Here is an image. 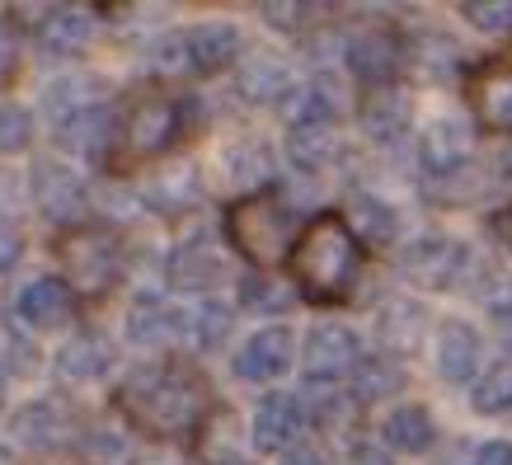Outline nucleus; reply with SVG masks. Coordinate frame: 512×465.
<instances>
[{"instance_id": "49530a36", "label": "nucleus", "mask_w": 512, "mask_h": 465, "mask_svg": "<svg viewBox=\"0 0 512 465\" xmlns=\"http://www.w3.org/2000/svg\"><path fill=\"white\" fill-rule=\"evenodd\" d=\"M484 301H489V315H494V325L512 339V278H498L494 287L484 292Z\"/></svg>"}, {"instance_id": "ea45409f", "label": "nucleus", "mask_w": 512, "mask_h": 465, "mask_svg": "<svg viewBox=\"0 0 512 465\" xmlns=\"http://www.w3.org/2000/svg\"><path fill=\"white\" fill-rule=\"evenodd\" d=\"M461 15L489 38H512V0H466Z\"/></svg>"}, {"instance_id": "dca6fc26", "label": "nucleus", "mask_w": 512, "mask_h": 465, "mask_svg": "<svg viewBox=\"0 0 512 465\" xmlns=\"http://www.w3.org/2000/svg\"><path fill=\"white\" fill-rule=\"evenodd\" d=\"M113 367V339L104 329H76L71 339L62 343V353L52 357V372L62 386H94L104 381Z\"/></svg>"}, {"instance_id": "20e7f679", "label": "nucleus", "mask_w": 512, "mask_h": 465, "mask_svg": "<svg viewBox=\"0 0 512 465\" xmlns=\"http://www.w3.org/2000/svg\"><path fill=\"white\" fill-rule=\"evenodd\" d=\"M400 273L409 282H419V287L451 292V287H461L466 273H475V254H470V245H461L456 235L423 231L400 245Z\"/></svg>"}, {"instance_id": "0eeeda50", "label": "nucleus", "mask_w": 512, "mask_h": 465, "mask_svg": "<svg viewBox=\"0 0 512 465\" xmlns=\"http://www.w3.org/2000/svg\"><path fill=\"white\" fill-rule=\"evenodd\" d=\"M357 362H362V343L339 320L315 325L301 343V372H306V381H320V386H339L343 376H353Z\"/></svg>"}, {"instance_id": "f03ea898", "label": "nucleus", "mask_w": 512, "mask_h": 465, "mask_svg": "<svg viewBox=\"0 0 512 465\" xmlns=\"http://www.w3.org/2000/svg\"><path fill=\"white\" fill-rule=\"evenodd\" d=\"M287 273H292V292L311 306L348 301L357 278H362V245L348 231V221L339 212H320V217L306 221L292 245Z\"/></svg>"}, {"instance_id": "37998d69", "label": "nucleus", "mask_w": 512, "mask_h": 465, "mask_svg": "<svg viewBox=\"0 0 512 465\" xmlns=\"http://www.w3.org/2000/svg\"><path fill=\"white\" fill-rule=\"evenodd\" d=\"M259 15H264V24H273V29L282 33H301L311 19L325 15V5H301V0H268V5H259Z\"/></svg>"}, {"instance_id": "9b49d317", "label": "nucleus", "mask_w": 512, "mask_h": 465, "mask_svg": "<svg viewBox=\"0 0 512 465\" xmlns=\"http://www.w3.org/2000/svg\"><path fill=\"white\" fill-rule=\"evenodd\" d=\"M470 113L484 132H503L512 137V62H480L466 76Z\"/></svg>"}, {"instance_id": "4c0bfd02", "label": "nucleus", "mask_w": 512, "mask_h": 465, "mask_svg": "<svg viewBox=\"0 0 512 465\" xmlns=\"http://www.w3.org/2000/svg\"><path fill=\"white\" fill-rule=\"evenodd\" d=\"M292 287L282 278H273V273H249L245 282H240V306L254 310V315H282V310L292 306Z\"/></svg>"}, {"instance_id": "5701e85b", "label": "nucleus", "mask_w": 512, "mask_h": 465, "mask_svg": "<svg viewBox=\"0 0 512 465\" xmlns=\"http://www.w3.org/2000/svg\"><path fill=\"white\" fill-rule=\"evenodd\" d=\"M296 90L292 80V66L273 57V52H245L240 66H235V94L245 99V104H278Z\"/></svg>"}, {"instance_id": "6e6552de", "label": "nucleus", "mask_w": 512, "mask_h": 465, "mask_svg": "<svg viewBox=\"0 0 512 465\" xmlns=\"http://www.w3.org/2000/svg\"><path fill=\"white\" fill-rule=\"evenodd\" d=\"M71 292H109L118 278V240L104 231H71L62 240Z\"/></svg>"}, {"instance_id": "09e8293b", "label": "nucleus", "mask_w": 512, "mask_h": 465, "mask_svg": "<svg viewBox=\"0 0 512 465\" xmlns=\"http://www.w3.org/2000/svg\"><path fill=\"white\" fill-rule=\"evenodd\" d=\"M24 259V240H19L15 226H0V273H10V268Z\"/></svg>"}, {"instance_id": "c85d7f7f", "label": "nucleus", "mask_w": 512, "mask_h": 465, "mask_svg": "<svg viewBox=\"0 0 512 465\" xmlns=\"http://www.w3.org/2000/svg\"><path fill=\"white\" fill-rule=\"evenodd\" d=\"M235 329V310L217 296H198L193 306H184V343L188 348H198V353H217L226 348Z\"/></svg>"}, {"instance_id": "79ce46f5", "label": "nucleus", "mask_w": 512, "mask_h": 465, "mask_svg": "<svg viewBox=\"0 0 512 465\" xmlns=\"http://www.w3.org/2000/svg\"><path fill=\"white\" fill-rule=\"evenodd\" d=\"M428 193H433L442 207H461V202H470L475 193H484V179L475 165H466V170L447 174V179H428Z\"/></svg>"}, {"instance_id": "ddd939ff", "label": "nucleus", "mask_w": 512, "mask_h": 465, "mask_svg": "<svg viewBox=\"0 0 512 465\" xmlns=\"http://www.w3.org/2000/svg\"><path fill=\"white\" fill-rule=\"evenodd\" d=\"M165 278H170L174 292H198L212 296L221 278H226V254L212 235H193V240H179L170 249V264H165Z\"/></svg>"}, {"instance_id": "bb28decb", "label": "nucleus", "mask_w": 512, "mask_h": 465, "mask_svg": "<svg viewBox=\"0 0 512 465\" xmlns=\"http://www.w3.org/2000/svg\"><path fill=\"white\" fill-rule=\"evenodd\" d=\"M33 38L43 47V57H76L94 38V15L80 10V5H52V10L38 19V33H33Z\"/></svg>"}, {"instance_id": "f8f14e48", "label": "nucleus", "mask_w": 512, "mask_h": 465, "mask_svg": "<svg viewBox=\"0 0 512 465\" xmlns=\"http://www.w3.org/2000/svg\"><path fill=\"white\" fill-rule=\"evenodd\" d=\"M292 362H296V334L287 325H264L240 343L235 376H240V381H254V386H268V381H278V376L292 372Z\"/></svg>"}, {"instance_id": "f257e3e1", "label": "nucleus", "mask_w": 512, "mask_h": 465, "mask_svg": "<svg viewBox=\"0 0 512 465\" xmlns=\"http://www.w3.org/2000/svg\"><path fill=\"white\" fill-rule=\"evenodd\" d=\"M113 404L141 433L193 437L212 409V395H207V381L184 362H141L118 381Z\"/></svg>"}, {"instance_id": "b1692460", "label": "nucleus", "mask_w": 512, "mask_h": 465, "mask_svg": "<svg viewBox=\"0 0 512 465\" xmlns=\"http://www.w3.org/2000/svg\"><path fill=\"white\" fill-rule=\"evenodd\" d=\"M127 339L137 348H170V343H184V310L170 306L165 296L141 292L127 310Z\"/></svg>"}, {"instance_id": "a19ab883", "label": "nucleus", "mask_w": 512, "mask_h": 465, "mask_svg": "<svg viewBox=\"0 0 512 465\" xmlns=\"http://www.w3.org/2000/svg\"><path fill=\"white\" fill-rule=\"evenodd\" d=\"M33 141V113L15 99H0V155H15Z\"/></svg>"}, {"instance_id": "f704fd0d", "label": "nucleus", "mask_w": 512, "mask_h": 465, "mask_svg": "<svg viewBox=\"0 0 512 465\" xmlns=\"http://www.w3.org/2000/svg\"><path fill=\"white\" fill-rule=\"evenodd\" d=\"M99 94H104V80L90 76V71H80V76H57L43 90V109H47V118H52V123H62V118H71V113H80V109H90V104H104Z\"/></svg>"}, {"instance_id": "aec40b11", "label": "nucleus", "mask_w": 512, "mask_h": 465, "mask_svg": "<svg viewBox=\"0 0 512 465\" xmlns=\"http://www.w3.org/2000/svg\"><path fill=\"white\" fill-rule=\"evenodd\" d=\"M76 320V292L66 278H33L19 292V325L43 334V329H66Z\"/></svg>"}, {"instance_id": "bf43d9fd", "label": "nucleus", "mask_w": 512, "mask_h": 465, "mask_svg": "<svg viewBox=\"0 0 512 465\" xmlns=\"http://www.w3.org/2000/svg\"><path fill=\"white\" fill-rule=\"evenodd\" d=\"M0 465H10V456H5V451H0Z\"/></svg>"}, {"instance_id": "4d7b16f0", "label": "nucleus", "mask_w": 512, "mask_h": 465, "mask_svg": "<svg viewBox=\"0 0 512 465\" xmlns=\"http://www.w3.org/2000/svg\"><path fill=\"white\" fill-rule=\"evenodd\" d=\"M217 465H254V461H249V456H221Z\"/></svg>"}, {"instance_id": "a878e982", "label": "nucleus", "mask_w": 512, "mask_h": 465, "mask_svg": "<svg viewBox=\"0 0 512 465\" xmlns=\"http://www.w3.org/2000/svg\"><path fill=\"white\" fill-rule=\"evenodd\" d=\"M339 217L348 221V231L357 235V245H395V240H400V212H395L386 198L367 193V188L348 193Z\"/></svg>"}, {"instance_id": "864d4df0", "label": "nucleus", "mask_w": 512, "mask_h": 465, "mask_svg": "<svg viewBox=\"0 0 512 465\" xmlns=\"http://www.w3.org/2000/svg\"><path fill=\"white\" fill-rule=\"evenodd\" d=\"M10 66H15V29L0 24V76H10Z\"/></svg>"}, {"instance_id": "72a5a7b5", "label": "nucleus", "mask_w": 512, "mask_h": 465, "mask_svg": "<svg viewBox=\"0 0 512 465\" xmlns=\"http://www.w3.org/2000/svg\"><path fill=\"white\" fill-rule=\"evenodd\" d=\"M80 456H85V465H137L141 447L123 423H90L80 433Z\"/></svg>"}, {"instance_id": "de8ad7c7", "label": "nucleus", "mask_w": 512, "mask_h": 465, "mask_svg": "<svg viewBox=\"0 0 512 465\" xmlns=\"http://www.w3.org/2000/svg\"><path fill=\"white\" fill-rule=\"evenodd\" d=\"M282 465H334L320 442H296L292 451H282Z\"/></svg>"}, {"instance_id": "1a4fd4ad", "label": "nucleus", "mask_w": 512, "mask_h": 465, "mask_svg": "<svg viewBox=\"0 0 512 465\" xmlns=\"http://www.w3.org/2000/svg\"><path fill=\"white\" fill-rule=\"evenodd\" d=\"M343 57H348V71H353L367 90L372 85H395L400 66L409 62V43H404L395 29H357L348 43H343Z\"/></svg>"}, {"instance_id": "412c9836", "label": "nucleus", "mask_w": 512, "mask_h": 465, "mask_svg": "<svg viewBox=\"0 0 512 465\" xmlns=\"http://www.w3.org/2000/svg\"><path fill=\"white\" fill-rule=\"evenodd\" d=\"M184 47H188V71H198V76H217V71H226V66H235L245 57V38L226 19L193 24L184 33Z\"/></svg>"}, {"instance_id": "2f4dec72", "label": "nucleus", "mask_w": 512, "mask_h": 465, "mask_svg": "<svg viewBox=\"0 0 512 465\" xmlns=\"http://www.w3.org/2000/svg\"><path fill=\"white\" fill-rule=\"evenodd\" d=\"M381 442L390 451H404V456H419L437 442V423L423 404H395L381 423Z\"/></svg>"}, {"instance_id": "4be33fe9", "label": "nucleus", "mask_w": 512, "mask_h": 465, "mask_svg": "<svg viewBox=\"0 0 512 465\" xmlns=\"http://www.w3.org/2000/svg\"><path fill=\"white\" fill-rule=\"evenodd\" d=\"M221 170H226V184L240 188V198H249V193H268V184L278 179V155L264 137H240L221 151Z\"/></svg>"}, {"instance_id": "7ed1b4c3", "label": "nucleus", "mask_w": 512, "mask_h": 465, "mask_svg": "<svg viewBox=\"0 0 512 465\" xmlns=\"http://www.w3.org/2000/svg\"><path fill=\"white\" fill-rule=\"evenodd\" d=\"M296 235H301V226H296L287 198H278V193H249V198H235L226 207V240L259 273L292 259Z\"/></svg>"}, {"instance_id": "7c9ffc66", "label": "nucleus", "mask_w": 512, "mask_h": 465, "mask_svg": "<svg viewBox=\"0 0 512 465\" xmlns=\"http://www.w3.org/2000/svg\"><path fill=\"white\" fill-rule=\"evenodd\" d=\"M339 155H343V141H339V127H334V123L287 127V160H292L301 174L329 170Z\"/></svg>"}, {"instance_id": "f3484780", "label": "nucleus", "mask_w": 512, "mask_h": 465, "mask_svg": "<svg viewBox=\"0 0 512 465\" xmlns=\"http://www.w3.org/2000/svg\"><path fill=\"white\" fill-rule=\"evenodd\" d=\"M301 428H306V409H301V395H292V390H273L254 404L249 437L259 451H292Z\"/></svg>"}, {"instance_id": "58836bf2", "label": "nucleus", "mask_w": 512, "mask_h": 465, "mask_svg": "<svg viewBox=\"0 0 512 465\" xmlns=\"http://www.w3.org/2000/svg\"><path fill=\"white\" fill-rule=\"evenodd\" d=\"M470 404H475V414H489V419L512 414V357L508 362H498L494 372H484L480 381H475Z\"/></svg>"}, {"instance_id": "8fccbe9b", "label": "nucleus", "mask_w": 512, "mask_h": 465, "mask_svg": "<svg viewBox=\"0 0 512 465\" xmlns=\"http://www.w3.org/2000/svg\"><path fill=\"white\" fill-rule=\"evenodd\" d=\"M475 465H512V442H484V447H475Z\"/></svg>"}, {"instance_id": "9d476101", "label": "nucleus", "mask_w": 512, "mask_h": 465, "mask_svg": "<svg viewBox=\"0 0 512 465\" xmlns=\"http://www.w3.org/2000/svg\"><path fill=\"white\" fill-rule=\"evenodd\" d=\"M357 127L362 137L376 141V146H395V141L414 127V94L404 90L400 80L395 85H372L357 99Z\"/></svg>"}, {"instance_id": "3c124183", "label": "nucleus", "mask_w": 512, "mask_h": 465, "mask_svg": "<svg viewBox=\"0 0 512 465\" xmlns=\"http://www.w3.org/2000/svg\"><path fill=\"white\" fill-rule=\"evenodd\" d=\"M19 184L10 179V174H0V217H15V207H19Z\"/></svg>"}, {"instance_id": "39448f33", "label": "nucleus", "mask_w": 512, "mask_h": 465, "mask_svg": "<svg viewBox=\"0 0 512 465\" xmlns=\"http://www.w3.org/2000/svg\"><path fill=\"white\" fill-rule=\"evenodd\" d=\"M29 193L38 217H47L52 226H85L94 212V193L71 165L62 160H38L29 174Z\"/></svg>"}, {"instance_id": "4468645a", "label": "nucleus", "mask_w": 512, "mask_h": 465, "mask_svg": "<svg viewBox=\"0 0 512 465\" xmlns=\"http://www.w3.org/2000/svg\"><path fill=\"white\" fill-rule=\"evenodd\" d=\"M475 127L461 118H433L419 137V165L428 179H447V174L475 165Z\"/></svg>"}, {"instance_id": "c9c22d12", "label": "nucleus", "mask_w": 512, "mask_h": 465, "mask_svg": "<svg viewBox=\"0 0 512 465\" xmlns=\"http://www.w3.org/2000/svg\"><path fill=\"white\" fill-rule=\"evenodd\" d=\"M301 409H306V423H315V428L334 433V428H343V423H348V414H353L357 404H353V395H348V390L306 381V390H301Z\"/></svg>"}, {"instance_id": "c756f323", "label": "nucleus", "mask_w": 512, "mask_h": 465, "mask_svg": "<svg viewBox=\"0 0 512 465\" xmlns=\"http://www.w3.org/2000/svg\"><path fill=\"white\" fill-rule=\"evenodd\" d=\"M339 113H343V99L334 94V80H325V76L296 85V90L282 99V118H287V127H315V123L339 127Z\"/></svg>"}, {"instance_id": "6ab92c4d", "label": "nucleus", "mask_w": 512, "mask_h": 465, "mask_svg": "<svg viewBox=\"0 0 512 465\" xmlns=\"http://www.w3.org/2000/svg\"><path fill=\"white\" fill-rule=\"evenodd\" d=\"M480 362H484L480 329H470L466 320H442V325H437L433 367H437V376H442V381H451V386H466V381H475Z\"/></svg>"}, {"instance_id": "13d9d810", "label": "nucleus", "mask_w": 512, "mask_h": 465, "mask_svg": "<svg viewBox=\"0 0 512 465\" xmlns=\"http://www.w3.org/2000/svg\"><path fill=\"white\" fill-rule=\"evenodd\" d=\"M5 381H10V372H5V362H0V404H5Z\"/></svg>"}, {"instance_id": "6e6d98bb", "label": "nucleus", "mask_w": 512, "mask_h": 465, "mask_svg": "<svg viewBox=\"0 0 512 465\" xmlns=\"http://www.w3.org/2000/svg\"><path fill=\"white\" fill-rule=\"evenodd\" d=\"M498 174H503V184H512V146L498 155Z\"/></svg>"}, {"instance_id": "a211bd4d", "label": "nucleus", "mask_w": 512, "mask_h": 465, "mask_svg": "<svg viewBox=\"0 0 512 465\" xmlns=\"http://www.w3.org/2000/svg\"><path fill=\"white\" fill-rule=\"evenodd\" d=\"M10 437H15L24 451L47 456V451H62L66 442L76 437V428H71V414H66L57 400H29V404H19L15 409Z\"/></svg>"}, {"instance_id": "2eb2a0df", "label": "nucleus", "mask_w": 512, "mask_h": 465, "mask_svg": "<svg viewBox=\"0 0 512 465\" xmlns=\"http://www.w3.org/2000/svg\"><path fill=\"white\" fill-rule=\"evenodd\" d=\"M52 137H57V146H62L66 155L104 165L113 151V141H118V118H113L109 104H90V109L62 118V123L52 127Z\"/></svg>"}, {"instance_id": "c03bdc74", "label": "nucleus", "mask_w": 512, "mask_h": 465, "mask_svg": "<svg viewBox=\"0 0 512 465\" xmlns=\"http://www.w3.org/2000/svg\"><path fill=\"white\" fill-rule=\"evenodd\" d=\"M0 362H5V372H19V376H29V372H38V343L24 334L19 325H5L0 329Z\"/></svg>"}, {"instance_id": "cd10ccee", "label": "nucleus", "mask_w": 512, "mask_h": 465, "mask_svg": "<svg viewBox=\"0 0 512 465\" xmlns=\"http://www.w3.org/2000/svg\"><path fill=\"white\" fill-rule=\"evenodd\" d=\"M202 202V179L193 165H170V170H156L151 184L141 188V207L146 212H160V217H179V212H193Z\"/></svg>"}, {"instance_id": "603ef678", "label": "nucleus", "mask_w": 512, "mask_h": 465, "mask_svg": "<svg viewBox=\"0 0 512 465\" xmlns=\"http://www.w3.org/2000/svg\"><path fill=\"white\" fill-rule=\"evenodd\" d=\"M348 465H390L386 451H376L372 442H357L353 451H348Z\"/></svg>"}, {"instance_id": "473e14b6", "label": "nucleus", "mask_w": 512, "mask_h": 465, "mask_svg": "<svg viewBox=\"0 0 512 465\" xmlns=\"http://www.w3.org/2000/svg\"><path fill=\"white\" fill-rule=\"evenodd\" d=\"M395 390H404L400 357H390V353H362V362H357L353 376H348V395H353V404L390 400Z\"/></svg>"}, {"instance_id": "423d86ee", "label": "nucleus", "mask_w": 512, "mask_h": 465, "mask_svg": "<svg viewBox=\"0 0 512 465\" xmlns=\"http://www.w3.org/2000/svg\"><path fill=\"white\" fill-rule=\"evenodd\" d=\"M179 132H184V109H179L174 99H165V94H146V99H137L132 113L118 123V137H123L127 155H137V160H146V155H165L174 141H179Z\"/></svg>"}, {"instance_id": "a18cd8bd", "label": "nucleus", "mask_w": 512, "mask_h": 465, "mask_svg": "<svg viewBox=\"0 0 512 465\" xmlns=\"http://www.w3.org/2000/svg\"><path fill=\"white\" fill-rule=\"evenodd\" d=\"M146 66L156 76H184L188 71V47H184V33H165L156 43L146 47Z\"/></svg>"}, {"instance_id": "393cba45", "label": "nucleus", "mask_w": 512, "mask_h": 465, "mask_svg": "<svg viewBox=\"0 0 512 465\" xmlns=\"http://www.w3.org/2000/svg\"><path fill=\"white\" fill-rule=\"evenodd\" d=\"M423 334H428V310L409 296H390L386 306L376 310V339H381V353L390 357H409L423 348Z\"/></svg>"}, {"instance_id": "5fc2aeb1", "label": "nucleus", "mask_w": 512, "mask_h": 465, "mask_svg": "<svg viewBox=\"0 0 512 465\" xmlns=\"http://www.w3.org/2000/svg\"><path fill=\"white\" fill-rule=\"evenodd\" d=\"M494 235H498V240H503V245L512 249V207H508V212H498V217H494Z\"/></svg>"}, {"instance_id": "e433bc0d", "label": "nucleus", "mask_w": 512, "mask_h": 465, "mask_svg": "<svg viewBox=\"0 0 512 465\" xmlns=\"http://www.w3.org/2000/svg\"><path fill=\"white\" fill-rule=\"evenodd\" d=\"M409 62L419 66L423 76L447 80L451 71L466 66V57H461V43H456V38H447V33H423L419 43H409Z\"/></svg>"}]
</instances>
